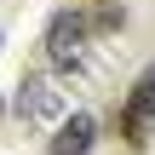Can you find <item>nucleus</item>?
I'll list each match as a JSON object with an SVG mask.
<instances>
[{
    "mask_svg": "<svg viewBox=\"0 0 155 155\" xmlns=\"http://www.w3.org/2000/svg\"><path fill=\"white\" fill-rule=\"evenodd\" d=\"M98 6H109V0H98Z\"/></svg>",
    "mask_w": 155,
    "mask_h": 155,
    "instance_id": "5",
    "label": "nucleus"
},
{
    "mask_svg": "<svg viewBox=\"0 0 155 155\" xmlns=\"http://www.w3.org/2000/svg\"><path fill=\"white\" fill-rule=\"evenodd\" d=\"M115 132H121L132 150H144V144H150V132H155V63H144V75L132 81V92H127V104H121Z\"/></svg>",
    "mask_w": 155,
    "mask_h": 155,
    "instance_id": "2",
    "label": "nucleus"
},
{
    "mask_svg": "<svg viewBox=\"0 0 155 155\" xmlns=\"http://www.w3.org/2000/svg\"><path fill=\"white\" fill-rule=\"evenodd\" d=\"M92 29L98 23H86L81 12H52V23H46V63L58 75H69V81H86L92 75Z\"/></svg>",
    "mask_w": 155,
    "mask_h": 155,
    "instance_id": "1",
    "label": "nucleus"
},
{
    "mask_svg": "<svg viewBox=\"0 0 155 155\" xmlns=\"http://www.w3.org/2000/svg\"><path fill=\"white\" fill-rule=\"evenodd\" d=\"M92 138H98V121L92 115H69L52 127V155H92Z\"/></svg>",
    "mask_w": 155,
    "mask_h": 155,
    "instance_id": "4",
    "label": "nucleus"
},
{
    "mask_svg": "<svg viewBox=\"0 0 155 155\" xmlns=\"http://www.w3.org/2000/svg\"><path fill=\"white\" fill-rule=\"evenodd\" d=\"M12 109H17V121L23 127H58L63 121V86H52L46 75H23L17 81V98H12Z\"/></svg>",
    "mask_w": 155,
    "mask_h": 155,
    "instance_id": "3",
    "label": "nucleus"
}]
</instances>
